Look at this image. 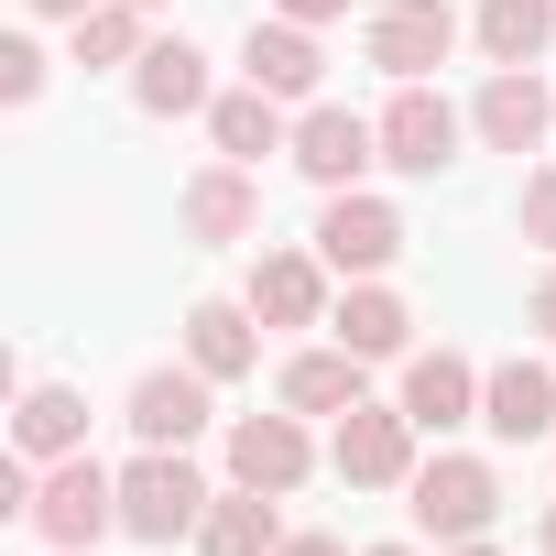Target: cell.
I'll use <instances>...</instances> for the list:
<instances>
[{
  "mask_svg": "<svg viewBox=\"0 0 556 556\" xmlns=\"http://www.w3.org/2000/svg\"><path fill=\"white\" fill-rule=\"evenodd\" d=\"M207 480H197V458L186 447H142L131 469H121V534H142V545H175V534H197L207 523Z\"/></svg>",
  "mask_w": 556,
  "mask_h": 556,
  "instance_id": "cell-1",
  "label": "cell"
},
{
  "mask_svg": "<svg viewBox=\"0 0 556 556\" xmlns=\"http://www.w3.org/2000/svg\"><path fill=\"white\" fill-rule=\"evenodd\" d=\"M404 513H415V534H437V545H469V534H491V513H502V480H491V458H458V447H437V458H415V480H404Z\"/></svg>",
  "mask_w": 556,
  "mask_h": 556,
  "instance_id": "cell-2",
  "label": "cell"
},
{
  "mask_svg": "<svg viewBox=\"0 0 556 556\" xmlns=\"http://www.w3.org/2000/svg\"><path fill=\"white\" fill-rule=\"evenodd\" d=\"M110 523H121V480H110L88 447H77V458H55V469H45V491H34V534H45L55 556H88Z\"/></svg>",
  "mask_w": 556,
  "mask_h": 556,
  "instance_id": "cell-3",
  "label": "cell"
},
{
  "mask_svg": "<svg viewBox=\"0 0 556 556\" xmlns=\"http://www.w3.org/2000/svg\"><path fill=\"white\" fill-rule=\"evenodd\" d=\"M415 437H426V426H415L404 404H371V393H361V404L339 415V447H328V458H339L350 491H404V480H415Z\"/></svg>",
  "mask_w": 556,
  "mask_h": 556,
  "instance_id": "cell-4",
  "label": "cell"
},
{
  "mask_svg": "<svg viewBox=\"0 0 556 556\" xmlns=\"http://www.w3.org/2000/svg\"><path fill=\"white\" fill-rule=\"evenodd\" d=\"M361 55H371L393 88H415V77H437V66L458 55V12H447V0H393V12L361 23Z\"/></svg>",
  "mask_w": 556,
  "mask_h": 556,
  "instance_id": "cell-5",
  "label": "cell"
},
{
  "mask_svg": "<svg viewBox=\"0 0 556 556\" xmlns=\"http://www.w3.org/2000/svg\"><path fill=\"white\" fill-rule=\"evenodd\" d=\"M404 251V218L371 197V186H339L328 207H317V262L328 273H350V285H371V273Z\"/></svg>",
  "mask_w": 556,
  "mask_h": 556,
  "instance_id": "cell-6",
  "label": "cell"
},
{
  "mask_svg": "<svg viewBox=\"0 0 556 556\" xmlns=\"http://www.w3.org/2000/svg\"><path fill=\"white\" fill-rule=\"evenodd\" d=\"M371 164H382V121H361V110H339V99H317V110L295 121V175H306V186L339 197V186H361Z\"/></svg>",
  "mask_w": 556,
  "mask_h": 556,
  "instance_id": "cell-7",
  "label": "cell"
},
{
  "mask_svg": "<svg viewBox=\"0 0 556 556\" xmlns=\"http://www.w3.org/2000/svg\"><path fill=\"white\" fill-rule=\"evenodd\" d=\"M306 469H317V447H306V415H295V404L229 426V480H240V491H273V502H285V491H306Z\"/></svg>",
  "mask_w": 556,
  "mask_h": 556,
  "instance_id": "cell-8",
  "label": "cell"
},
{
  "mask_svg": "<svg viewBox=\"0 0 556 556\" xmlns=\"http://www.w3.org/2000/svg\"><path fill=\"white\" fill-rule=\"evenodd\" d=\"M458 131H469V121L415 77V88H393V110H382V164H393V175H447V164H458Z\"/></svg>",
  "mask_w": 556,
  "mask_h": 556,
  "instance_id": "cell-9",
  "label": "cell"
},
{
  "mask_svg": "<svg viewBox=\"0 0 556 556\" xmlns=\"http://www.w3.org/2000/svg\"><path fill=\"white\" fill-rule=\"evenodd\" d=\"M469 131H480L491 153H534V142L556 131V99L534 88V66H491L480 99H469Z\"/></svg>",
  "mask_w": 556,
  "mask_h": 556,
  "instance_id": "cell-10",
  "label": "cell"
},
{
  "mask_svg": "<svg viewBox=\"0 0 556 556\" xmlns=\"http://www.w3.org/2000/svg\"><path fill=\"white\" fill-rule=\"evenodd\" d=\"M207 393H218V382H207L197 361H186V371H175V361L142 371V382H131V437H142V447H197V437H207Z\"/></svg>",
  "mask_w": 556,
  "mask_h": 556,
  "instance_id": "cell-11",
  "label": "cell"
},
{
  "mask_svg": "<svg viewBox=\"0 0 556 556\" xmlns=\"http://www.w3.org/2000/svg\"><path fill=\"white\" fill-rule=\"evenodd\" d=\"M240 77H251V88H273V99H317L328 55H317V34H306V23L251 12V34H240Z\"/></svg>",
  "mask_w": 556,
  "mask_h": 556,
  "instance_id": "cell-12",
  "label": "cell"
},
{
  "mask_svg": "<svg viewBox=\"0 0 556 556\" xmlns=\"http://www.w3.org/2000/svg\"><path fill=\"white\" fill-rule=\"evenodd\" d=\"M240 306H251L262 328H328V262H317V251H262Z\"/></svg>",
  "mask_w": 556,
  "mask_h": 556,
  "instance_id": "cell-13",
  "label": "cell"
},
{
  "mask_svg": "<svg viewBox=\"0 0 556 556\" xmlns=\"http://www.w3.org/2000/svg\"><path fill=\"white\" fill-rule=\"evenodd\" d=\"M175 218H186V240H207V251L251 240V229H262V186H251V164H207V175H186Z\"/></svg>",
  "mask_w": 556,
  "mask_h": 556,
  "instance_id": "cell-14",
  "label": "cell"
},
{
  "mask_svg": "<svg viewBox=\"0 0 556 556\" xmlns=\"http://www.w3.org/2000/svg\"><path fill=\"white\" fill-rule=\"evenodd\" d=\"M480 426H491L502 447L556 437V371H545V361H502V371H480Z\"/></svg>",
  "mask_w": 556,
  "mask_h": 556,
  "instance_id": "cell-15",
  "label": "cell"
},
{
  "mask_svg": "<svg viewBox=\"0 0 556 556\" xmlns=\"http://www.w3.org/2000/svg\"><path fill=\"white\" fill-rule=\"evenodd\" d=\"M207 142H218V164H262V153H295V121H285V99L273 88H229V99H207Z\"/></svg>",
  "mask_w": 556,
  "mask_h": 556,
  "instance_id": "cell-16",
  "label": "cell"
},
{
  "mask_svg": "<svg viewBox=\"0 0 556 556\" xmlns=\"http://www.w3.org/2000/svg\"><path fill=\"white\" fill-rule=\"evenodd\" d=\"M131 110H142V121H186V110H207V55H197L186 34L142 45V66H131Z\"/></svg>",
  "mask_w": 556,
  "mask_h": 556,
  "instance_id": "cell-17",
  "label": "cell"
},
{
  "mask_svg": "<svg viewBox=\"0 0 556 556\" xmlns=\"http://www.w3.org/2000/svg\"><path fill=\"white\" fill-rule=\"evenodd\" d=\"M404 415H415L426 437L469 426V415H480V371H469L458 350H415V361H404Z\"/></svg>",
  "mask_w": 556,
  "mask_h": 556,
  "instance_id": "cell-18",
  "label": "cell"
},
{
  "mask_svg": "<svg viewBox=\"0 0 556 556\" xmlns=\"http://www.w3.org/2000/svg\"><path fill=\"white\" fill-rule=\"evenodd\" d=\"M12 447H23L34 469L77 458V447H88V393H66V382H23V404H12Z\"/></svg>",
  "mask_w": 556,
  "mask_h": 556,
  "instance_id": "cell-19",
  "label": "cell"
},
{
  "mask_svg": "<svg viewBox=\"0 0 556 556\" xmlns=\"http://www.w3.org/2000/svg\"><path fill=\"white\" fill-rule=\"evenodd\" d=\"M186 361L207 371V382H240L251 361H262V328H251V306H186Z\"/></svg>",
  "mask_w": 556,
  "mask_h": 556,
  "instance_id": "cell-20",
  "label": "cell"
},
{
  "mask_svg": "<svg viewBox=\"0 0 556 556\" xmlns=\"http://www.w3.org/2000/svg\"><path fill=\"white\" fill-rule=\"evenodd\" d=\"M285 545V523H273V491H218L207 502V523H197V556H273Z\"/></svg>",
  "mask_w": 556,
  "mask_h": 556,
  "instance_id": "cell-21",
  "label": "cell"
},
{
  "mask_svg": "<svg viewBox=\"0 0 556 556\" xmlns=\"http://www.w3.org/2000/svg\"><path fill=\"white\" fill-rule=\"evenodd\" d=\"M361 371H371L361 350H295L273 393H285L295 415H350V404H361Z\"/></svg>",
  "mask_w": 556,
  "mask_h": 556,
  "instance_id": "cell-22",
  "label": "cell"
},
{
  "mask_svg": "<svg viewBox=\"0 0 556 556\" xmlns=\"http://www.w3.org/2000/svg\"><path fill=\"white\" fill-rule=\"evenodd\" d=\"M328 328H339V350H361V361H393V350L415 339V317H404L393 285H350V295L328 306Z\"/></svg>",
  "mask_w": 556,
  "mask_h": 556,
  "instance_id": "cell-23",
  "label": "cell"
},
{
  "mask_svg": "<svg viewBox=\"0 0 556 556\" xmlns=\"http://www.w3.org/2000/svg\"><path fill=\"white\" fill-rule=\"evenodd\" d=\"M556 45V0H480V55L491 66H534Z\"/></svg>",
  "mask_w": 556,
  "mask_h": 556,
  "instance_id": "cell-24",
  "label": "cell"
},
{
  "mask_svg": "<svg viewBox=\"0 0 556 556\" xmlns=\"http://www.w3.org/2000/svg\"><path fill=\"white\" fill-rule=\"evenodd\" d=\"M142 45H153L142 34V0H99L88 23H66V55L77 66H142Z\"/></svg>",
  "mask_w": 556,
  "mask_h": 556,
  "instance_id": "cell-25",
  "label": "cell"
},
{
  "mask_svg": "<svg viewBox=\"0 0 556 556\" xmlns=\"http://www.w3.org/2000/svg\"><path fill=\"white\" fill-rule=\"evenodd\" d=\"M0 99H12V110H34V99H45V55H34L23 34L0 45Z\"/></svg>",
  "mask_w": 556,
  "mask_h": 556,
  "instance_id": "cell-26",
  "label": "cell"
},
{
  "mask_svg": "<svg viewBox=\"0 0 556 556\" xmlns=\"http://www.w3.org/2000/svg\"><path fill=\"white\" fill-rule=\"evenodd\" d=\"M523 240H534V251H556V164H534V175H523Z\"/></svg>",
  "mask_w": 556,
  "mask_h": 556,
  "instance_id": "cell-27",
  "label": "cell"
},
{
  "mask_svg": "<svg viewBox=\"0 0 556 556\" xmlns=\"http://www.w3.org/2000/svg\"><path fill=\"white\" fill-rule=\"evenodd\" d=\"M285 23H306V34H328V23H350V0H273Z\"/></svg>",
  "mask_w": 556,
  "mask_h": 556,
  "instance_id": "cell-28",
  "label": "cell"
},
{
  "mask_svg": "<svg viewBox=\"0 0 556 556\" xmlns=\"http://www.w3.org/2000/svg\"><path fill=\"white\" fill-rule=\"evenodd\" d=\"M523 328H545V339H556V262H545V285L523 295Z\"/></svg>",
  "mask_w": 556,
  "mask_h": 556,
  "instance_id": "cell-29",
  "label": "cell"
},
{
  "mask_svg": "<svg viewBox=\"0 0 556 556\" xmlns=\"http://www.w3.org/2000/svg\"><path fill=\"white\" fill-rule=\"evenodd\" d=\"M23 12H34V23H88L99 0H23Z\"/></svg>",
  "mask_w": 556,
  "mask_h": 556,
  "instance_id": "cell-30",
  "label": "cell"
},
{
  "mask_svg": "<svg viewBox=\"0 0 556 556\" xmlns=\"http://www.w3.org/2000/svg\"><path fill=\"white\" fill-rule=\"evenodd\" d=\"M273 556H350V545H339V534H285Z\"/></svg>",
  "mask_w": 556,
  "mask_h": 556,
  "instance_id": "cell-31",
  "label": "cell"
},
{
  "mask_svg": "<svg viewBox=\"0 0 556 556\" xmlns=\"http://www.w3.org/2000/svg\"><path fill=\"white\" fill-rule=\"evenodd\" d=\"M447 556H491V545H480V534H469V545H447Z\"/></svg>",
  "mask_w": 556,
  "mask_h": 556,
  "instance_id": "cell-32",
  "label": "cell"
},
{
  "mask_svg": "<svg viewBox=\"0 0 556 556\" xmlns=\"http://www.w3.org/2000/svg\"><path fill=\"white\" fill-rule=\"evenodd\" d=\"M371 556H415V545H371Z\"/></svg>",
  "mask_w": 556,
  "mask_h": 556,
  "instance_id": "cell-33",
  "label": "cell"
},
{
  "mask_svg": "<svg viewBox=\"0 0 556 556\" xmlns=\"http://www.w3.org/2000/svg\"><path fill=\"white\" fill-rule=\"evenodd\" d=\"M545 556H556V513H545Z\"/></svg>",
  "mask_w": 556,
  "mask_h": 556,
  "instance_id": "cell-34",
  "label": "cell"
},
{
  "mask_svg": "<svg viewBox=\"0 0 556 556\" xmlns=\"http://www.w3.org/2000/svg\"><path fill=\"white\" fill-rule=\"evenodd\" d=\"M142 12H164V0H142Z\"/></svg>",
  "mask_w": 556,
  "mask_h": 556,
  "instance_id": "cell-35",
  "label": "cell"
}]
</instances>
